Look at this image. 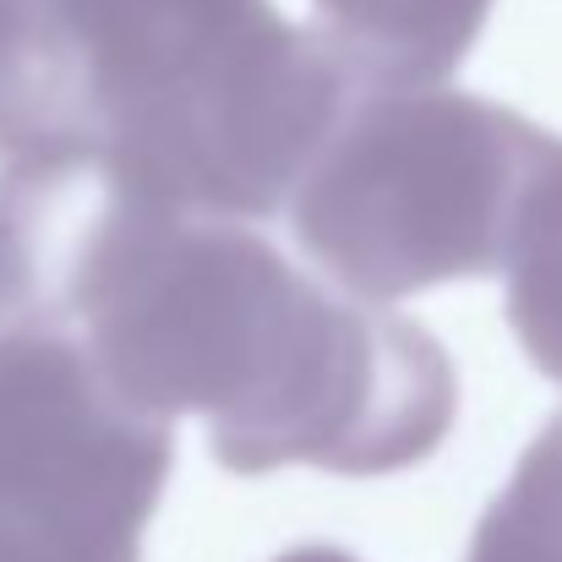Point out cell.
Wrapping results in <instances>:
<instances>
[{"instance_id": "obj_1", "label": "cell", "mask_w": 562, "mask_h": 562, "mask_svg": "<svg viewBox=\"0 0 562 562\" xmlns=\"http://www.w3.org/2000/svg\"><path fill=\"white\" fill-rule=\"evenodd\" d=\"M0 323L71 334L159 420L202 415L235 475H393L459 409L448 350L420 323L339 295L251 224L181 213L93 154L0 170Z\"/></svg>"}, {"instance_id": "obj_2", "label": "cell", "mask_w": 562, "mask_h": 562, "mask_svg": "<svg viewBox=\"0 0 562 562\" xmlns=\"http://www.w3.org/2000/svg\"><path fill=\"white\" fill-rule=\"evenodd\" d=\"M361 77L273 0H0V159L115 165L202 218H273Z\"/></svg>"}, {"instance_id": "obj_3", "label": "cell", "mask_w": 562, "mask_h": 562, "mask_svg": "<svg viewBox=\"0 0 562 562\" xmlns=\"http://www.w3.org/2000/svg\"><path fill=\"white\" fill-rule=\"evenodd\" d=\"M541 143V126L475 93L361 88L284 213L323 284L393 306L503 262Z\"/></svg>"}, {"instance_id": "obj_4", "label": "cell", "mask_w": 562, "mask_h": 562, "mask_svg": "<svg viewBox=\"0 0 562 562\" xmlns=\"http://www.w3.org/2000/svg\"><path fill=\"white\" fill-rule=\"evenodd\" d=\"M176 459L170 420L126 404L55 328H0V503L137 541Z\"/></svg>"}, {"instance_id": "obj_5", "label": "cell", "mask_w": 562, "mask_h": 562, "mask_svg": "<svg viewBox=\"0 0 562 562\" xmlns=\"http://www.w3.org/2000/svg\"><path fill=\"white\" fill-rule=\"evenodd\" d=\"M486 16L492 0H317V27L361 88H442Z\"/></svg>"}, {"instance_id": "obj_6", "label": "cell", "mask_w": 562, "mask_h": 562, "mask_svg": "<svg viewBox=\"0 0 562 562\" xmlns=\"http://www.w3.org/2000/svg\"><path fill=\"white\" fill-rule=\"evenodd\" d=\"M503 279H508V328L530 367L562 382V137L547 132L541 159L519 191L508 246H503Z\"/></svg>"}, {"instance_id": "obj_7", "label": "cell", "mask_w": 562, "mask_h": 562, "mask_svg": "<svg viewBox=\"0 0 562 562\" xmlns=\"http://www.w3.org/2000/svg\"><path fill=\"white\" fill-rule=\"evenodd\" d=\"M470 562H562V415L541 426V437L486 508Z\"/></svg>"}, {"instance_id": "obj_8", "label": "cell", "mask_w": 562, "mask_h": 562, "mask_svg": "<svg viewBox=\"0 0 562 562\" xmlns=\"http://www.w3.org/2000/svg\"><path fill=\"white\" fill-rule=\"evenodd\" d=\"M0 562H137V541H104L0 503Z\"/></svg>"}, {"instance_id": "obj_9", "label": "cell", "mask_w": 562, "mask_h": 562, "mask_svg": "<svg viewBox=\"0 0 562 562\" xmlns=\"http://www.w3.org/2000/svg\"><path fill=\"white\" fill-rule=\"evenodd\" d=\"M279 562H356V558H345L334 547H301V552H290V558H279Z\"/></svg>"}]
</instances>
